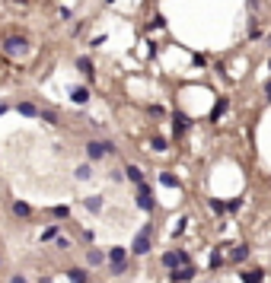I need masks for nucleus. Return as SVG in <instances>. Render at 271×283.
Masks as SVG:
<instances>
[{
  "mask_svg": "<svg viewBox=\"0 0 271 283\" xmlns=\"http://www.w3.org/2000/svg\"><path fill=\"white\" fill-rule=\"evenodd\" d=\"M0 48H4L7 57H13V61H26V57L32 54V42L26 39V35H7Z\"/></svg>",
  "mask_w": 271,
  "mask_h": 283,
  "instance_id": "f257e3e1",
  "label": "nucleus"
},
{
  "mask_svg": "<svg viewBox=\"0 0 271 283\" xmlns=\"http://www.w3.org/2000/svg\"><path fill=\"white\" fill-rule=\"evenodd\" d=\"M109 153H115V147L109 144V140H89V144H86V156L93 162L102 159V156H109Z\"/></svg>",
  "mask_w": 271,
  "mask_h": 283,
  "instance_id": "f03ea898",
  "label": "nucleus"
},
{
  "mask_svg": "<svg viewBox=\"0 0 271 283\" xmlns=\"http://www.w3.org/2000/svg\"><path fill=\"white\" fill-rule=\"evenodd\" d=\"M137 207H140V210H147V214H153V210H157L153 191H150V185H144V182L137 185Z\"/></svg>",
  "mask_w": 271,
  "mask_h": 283,
  "instance_id": "7ed1b4c3",
  "label": "nucleus"
},
{
  "mask_svg": "<svg viewBox=\"0 0 271 283\" xmlns=\"http://www.w3.org/2000/svg\"><path fill=\"white\" fill-rule=\"evenodd\" d=\"M131 252H134V255H147V252H150V226H144V229L134 235Z\"/></svg>",
  "mask_w": 271,
  "mask_h": 283,
  "instance_id": "20e7f679",
  "label": "nucleus"
},
{
  "mask_svg": "<svg viewBox=\"0 0 271 283\" xmlns=\"http://www.w3.org/2000/svg\"><path fill=\"white\" fill-rule=\"evenodd\" d=\"M179 264H188V255L185 252H166V255H163V267L175 270Z\"/></svg>",
  "mask_w": 271,
  "mask_h": 283,
  "instance_id": "39448f33",
  "label": "nucleus"
},
{
  "mask_svg": "<svg viewBox=\"0 0 271 283\" xmlns=\"http://www.w3.org/2000/svg\"><path fill=\"white\" fill-rule=\"evenodd\" d=\"M188 115H182V112H172V131H175V137H182L185 131H188Z\"/></svg>",
  "mask_w": 271,
  "mask_h": 283,
  "instance_id": "423d86ee",
  "label": "nucleus"
},
{
  "mask_svg": "<svg viewBox=\"0 0 271 283\" xmlns=\"http://www.w3.org/2000/svg\"><path fill=\"white\" fill-rule=\"evenodd\" d=\"M195 274H198V270H195L192 264H179V267H175V270H172V274H169V277H172L175 283H182V280H192Z\"/></svg>",
  "mask_w": 271,
  "mask_h": 283,
  "instance_id": "0eeeda50",
  "label": "nucleus"
},
{
  "mask_svg": "<svg viewBox=\"0 0 271 283\" xmlns=\"http://www.w3.org/2000/svg\"><path fill=\"white\" fill-rule=\"evenodd\" d=\"M70 102H74V105H86L89 102V89L86 86H74V89H70Z\"/></svg>",
  "mask_w": 271,
  "mask_h": 283,
  "instance_id": "6e6552de",
  "label": "nucleus"
},
{
  "mask_svg": "<svg viewBox=\"0 0 271 283\" xmlns=\"http://www.w3.org/2000/svg\"><path fill=\"white\" fill-rule=\"evenodd\" d=\"M77 70H80V74H83L86 80H93V77H96V67H93V61H89V57H77Z\"/></svg>",
  "mask_w": 271,
  "mask_h": 283,
  "instance_id": "1a4fd4ad",
  "label": "nucleus"
},
{
  "mask_svg": "<svg viewBox=\"0 0 271 283\" xmlns=\"http://www.w3.org/2000/svg\"><path fill=\"white\" fill-rule=\"evenodd\" d=\"M125 261H128V249H122V245L109 249V264H125Z\"/></svg>",
  "mask_w": 271,
  "mask_h": 283,
  "instance_id": "9d476101",
  "label": "nucleus"
},
{
  "mask_svg": "<svg viewBox=\"0 0 271 283\" xmlns=\"http://www.w3.org/2000/svg\"><path fill=\"white\" fill-rule=\"evenodd\" d=\"M105 258H109L105 252H99V249H89V252H86V264H89V267H99V264H105Z\"/></svg>",
  "mask_w": 271,
  "mask_h": 283,
  "instance_id": "9b49d317",
  "label": "nucleus"
},
{
  "mask_svg": "<svg viewBox=\"0 0 271 283\" xmlns=\"http://www.w3.org/2000/svg\"><path fill=\"white\" fill-rule=\"evenodd\" d=\"M13 217H22V220H29V217H32V207L26 204V200H13Z\"/></svg>",
  "mask_w": 271,
  "mask_h": 283,
  "instance_id": "f8f14e48",
  "label": "nucleus"
},
{
  "mask_svg": "<svg viewBox=\"0 0 271 283\" xmlns=\"http://www.w3.org/2000/svg\"><path fill=\"white\" fill-rule=\"evenodd\" d=\"M67 280H70V283H86L89 274H86L83 267H70V270H67Z\"/></svg>",
  "mask_w": 271,
  "mask_h": 283,
  "instance_id": "ddd939ff",
  "label": "nucleus"
},
{
  "mask_svg": "<svg viewBox=\"0 0 271 283\" xmlns=\"http://www.w3.org/2000/svg\"><path fill=\"white\" fill-rule=\"evenodd\" d=\"M16 112H19L22 118H39V112H42V109H35L32 102H19V105H16Z\"/></svg>",
  "mask_w": 271,
  "mask_h": 283,
  "instance_id": "4468645a",
  "label": "nucleus"
},
{
  "mask_svg": "<svg viewBox=\"0 0 271 283\" xmlns=\"http://www.w3.org/2000/svg\"><path fill=\"white\" fill-rule=\"evenodd\" d=\"M246 258H249V249H246V245H236V249H230V261H246Z\"/></svg>",
  "mask_w": 271,
  "mask_h": 283,
  "instance_id": "2eb2a0df",
  "label": "nucleus"
},
{
  "mask_svg": "<svg viewBox=\"0 0 271 283\" xmlns=\"http://www.w3.org/2000/svg\"><path fill=\"white\" fill-rule=\"evenodd\" d=\"M125 179H131L134 185H140V182H144V172H140L137 166H125Z\"/></svg>",
  "mask_w": 271,
  "mask_h": 283,
  "instance_id": "dca6fc26",
  "label": "nucleus"
},
{
  "mask_svg": "<svg viewBox=\"0 0 271 283\" xmlns=\"http://www.w3.org/2000/svg\"><path fill=\"white\" fill-rule=\"evenodd\" d=\"M243 283H265V274H262V270H246Z\"/></svg>",
  "mask_w": 271,
  "mask_h": 283,
  "instance_id": "f3484780",
  "label": "nucleus"
},
{
  "mask_svg": "<svg viewBox=\"0 0 271 283\" xmlns=\"http://www.w3.org/2000/svg\"><path fill=\"white\" fill-rule=\"evenodd\" d=\"M227 109H230V102H227V99H220V102L214 105V112H210V121H217V118H220L223 112H227Z\"/></svg>",
  "mask_w": 271,
  "mask_h": 283,
  "instance_id": "a211bd4d",
  "label": "nucleus"
},
{
  "mask_svg": "<svg viewBox=\"0 0 271 283\" xmlns=\"http://www.w3.org/2000/svg\"><path fill=\"white\" fill-rule=\"evenodd\" d=\"M83 204H86V210L99 214V210H102V197H96V194H93V197H86V200H83Z\"/></svg>",
  "mask_w": 271,
  "mask_h": 283,
  "instance_id": "6ab92c4d",
  "label": "nucleus"
},
{
  "mask_svg": "<svg viewBox=\"0 0 271 283\" xmlns=\"http://www.w3.org/2000/svg\"><path fill=\"white\" fill-rule=\"evenodd\" d=\"M160 182L166 185V188H179V185H182V182L175 179V175H169V172H163V175H160Z\"/></svg>",
  "mask_w": 271,
  "mask_h": 283,
  "instance_id": "aec40b11",
  "label": "nucleus"
},
{
  "mask_svg": "<svg viewBox=\"0 0 271 283\" xmlns=\"http://www.w3.org/2000/svg\"><path fill=\"white\" fill-rule=\"evenodd\" d=\"M39 118L45 124H57V112H51V109H45V112H39Z\"/></svg>",
  "mask_w": 271,
  "mask_h": 283,
  "instance_id": "412c9836",
  "label": "nucleus"
},
{
  "mask_svg": "<svg viewBox=\"0 0 271 283\" xmlns=\"http://www.w3.org/2000/svg\"><path fill=\"white\" fill-rule=\"evenodd\" d=\"M89 175H93V169H89V162H83V166H77V179H80V182H86Z\"/></svg>",
  "mask_w": 271,
  "mask_h": 283,
  "instance_id": "4be33fe9",
  "label": "nucleus"
},
{
  "mask_svg": "<svg viewBox=\"0 0 271 283\" xmlns=\"http://www.w3.org/2000/svg\"><path fill=\"white\" fill-rule=\"evenodd\" d=\"M51 217L54 220H67L70 217V207H51Z\"/></svg>",
  "mask_w": 271,
  "mask_h": 283,
  "instance_id": "5701e85b",
  "label": "nucleus"
},
{
  "mask_svg": "<svg viewBox=\"0 0 271 283\" xmlns=\"http://www.w3.org/2000/svg\"><path fill=\"white\" fill-rule=\"evenodd\" d=\"M51 239H57V226H48L42 232V242H51Z\"/></svg>",
  "mask_w": 271,
  "mask_h": 283,
  "instance_id": "b1692460",
  "label": "nucleus"
},
{
  "mask_svg": "<svg viewBox=\"0 0 271 283\" xmlns=\"http://www.w3.org/2000/svg\"><path fill=\"white\" fill-rule=\"evenodd\" d=\"M150 147H153V150H160V153H163V150H169V147H166V140H163V137H153V140H150Z\"/></svg>",
  "mask_w": 271,
  "mask_h": 283,
  "instance_id": "393cba45",
  "label": "nucleus"
},
{
  "mask_svg": "<svg viewBox=\"0 0 271 283\" xmlns=\"http://www.w3.org/2000/svg\"><path fill=\"white\" fill-rule=\"evenodd\" d=\"M249 39H262V29H258L255 19H252V26H249Z\"/></svg>",
  "mask_w": 271,
  "mask_h": 283,
  "instance_id": "a878e982",
  "label": "nucleus"
},
{
  "mask_svg": "<svg viewBox=\"0 0 271 283\" xmlns=\"http://www.w3.org/2000/svg\"><path fill=\"white\" fill-rule=\"evenodd\" d=\"M109 270H112V274H125V270H128V261H125V264H109Z\"/></svg>",
  "mask_w": 271,
  "mask_h": 283,
  "instance_id": "bb28decb",
  "label": "nucleus"
},
{
  "mask_svg": "<svg viewBox=\"0 0 271 283\" xmlns=\"http://www.w3.org/2000/svg\"><path fill=\"white\" fill-rule=\"evenodd\" d=\"M210 210H214V214H223V210H227V204H220V200H210Z\"/></svg>",
  "mask_w": 271,
  "mask_h": 283,
  "instance_id": "cd10ccee",
  "label": "nucleus"
},
{
  "mask_svg": "<svg viewBox=\"0 0 271 283\" xmlns=\"http://www.w3.org/2000/svg\"><path fill=\"white\" fill-rule=\"evenodd\" d=\"M239 207H243V200H239V197H236V200H230V204H227V210H230V214H236Z\"/></svg>",
  "mask_w": 271,
  "mask_h": 283,
  "instance_id": "c85d7f7f",
  "label": "nucleus"
},
{
  "mask_svg": "<svg viewBox=\"0 0 271 283\" xmlns=\"http://www.w3.org/2000/svg\"><path fill=\"white\" fill-rule=\"evenodd\" d=\"M220 264H223V258L214 252V255H210V267H220Z\"/></svg>",
  "mask_w": 271,
  "mask_h": 283,
  "instance_id": "c756f323",
  "label": "nucleus"
},
{
  "mask_svg": "<svg viewBox=\"0 0 271 283\" xmlns=\"http://www.w3.org/2000/svg\"><path fill=\"white\" fill-rule=\"evenodd\" d=\"M61 19H74V10H70V7H61Z\"/></svg>",
  "mask_w": 271,
  "mask_h": 283,
  "instance_id": "7c9ffc66",
  "label": "nucleus"
},
{
  "mask_svg": "<svg viewBox=\"0 0 271 283\" xmlns=\"http://www.w3.org/2000/svg\"><path fill=\"white\" fill-rule=\"evenodd\" d=\"M10 283H26V277H22V274H13V277H10Z\"/></svg>",
  "mask_w": 271,
  "mask_h": 283,
  "instance_id": "2f4dec72",
  "label": "nucleus"
},
{
  "mask_svg": "<svg viewBox=\"0 0 271 283\" xmlns=\"http://www.w3.org/2000/svg\"><path fill=\"white\" fill-rule=\"evenodd\" d=\"M7 112H10V105H7V102H0V115H7Z\"/></svg>",
  "mask_w": 271,
  "mask_h": 283,
  "instance_id": "473e14b6",
  "label": "nucleus"
},
{
  "mask_svg": "<svg viewBox=\"0 0 271 283\" xmlns=\"http://www.w3.org/2000/svg\"><path fill=\"white\" fill-rule=\"evenodd\" d=\"M265 96L271 99V80H268V83H265Z\"/></svg>",
  "mask_w": 271,
  "mask_h": 283,
  "instance_id": "72a5a7b5",
  "label": "nucleus"
},
{
  "mask_svg": "<svg viewBox=\"0 0 271 283\" xmlns=\"http://www.w3.org/2000/svg\"><path fill=\"white\" fill-rule=\"evenodd\" d=\"M39 283H51V280H48V277H42V280H39Z\"/></svg>",
  "mask_w": 271,
  "mask_h": 283,
  "instance_id": "f704fd0d",
  "label": "nucleus"
},
{
  "mask_svg": "<svg viewBox=\"0 0 271 283\" xmlns=\"http://www.w3.org/2000/svg\"><path fill=\"white\" fill-rule=\"evenodd\" d=\"M102 4H115V0H102Z\"/></svg>",
  "mask_w": 271,
  "mask_h": 283,
  "instance_id": "c9c22d12",
  "label": "nucleus"
},
{
  "mask_svg": "<svg viewBox=\"0 0 271 283\" xmlns=\"http://www.w3.org/2000/svg\"><path fill=\"white\" fill-rule=\"evenodd\" d=\"M0 267H4V258H0Z\"/></svg>",
  "mask_w": 271,
  "mask_h": 283,
  "instance_id": "e433bc0d",
  "label": "nucleus"
},
{
  "mask_svg": "<svg viewBox=\"0 0 271 283\" xmlns=\"http://www.w3.org/2000/svg\"><path fill=\"white\" fill-rule=\"evenodd\" d=\"M268 45H271V39H268Z\"/></svg>",
  "mask_w": 271,
  "mask_h": 283,
  "instance_id": "4c0bfd02",
  "label": "nucleus"
}]
</instances>
